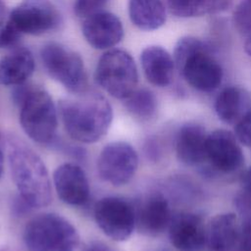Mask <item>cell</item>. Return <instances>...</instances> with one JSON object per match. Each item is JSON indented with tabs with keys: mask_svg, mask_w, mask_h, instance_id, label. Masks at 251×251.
Returning <instances> with one entry per match:
<instances>
[{
	"mask_svg": "<svg viewBox=\"0 0 251 251\" xmlns=\"http://www.w3.org/2000/svg\"><path fill=\"white\" fill-rule=\"evenodd\" d=\"M235 136L240 143L251 147V112L235 125Z\"/></svg>",
	"mask_w": 251,
	"mask_h": 251,
	"instance_id": "4316f807",
	"label": "cell"
},
{
	"mask_svg": "<svg viewBox=\"0 0 251 251\" xmlns=\"http://www.w3.org/2000/svg\"><path fill=\"white\" fill-rule=\"evenodd\" d=\"M23 34L8 20L0 29V49H7L16 46Z\"/></svg>",
	"mask_w": 251,
	"mask_h": 251,
	"instance_id": "484cf974",
	"label": "cell"
},
{
	"mask_svg": "<svg viewBox=\"0 0 251 251\" xmlns=\"http://www.w3.org/2000/svg\"><path fill=\"white\" fill-rule=\"evenodd\" d=\"M82 251H118L102 241H91L82 248Z\"/></svg>",
	"mask_w": 251,
	"mask_h": 251,
	"instance_id": "f546056e",
	"label": "cell"
},
{
	"mask_svg": "<svg viewBox=\"0 0 251 251\" xmlns=\"http://www.w3.org/2000/svg\"><path fill=\"white\" fill-rule=\"evenodd\" d=\"M59 114L67 133L80 143L100 140L113 120V110L108 100L87 88L62 99L59 102Z\"/></svg>",
	"mask_w": 251,
	"mask_h": 251,
	"instance_id": "6da1fadb",
	"label": "cell"
},
{
	"mask_svg": "<svg viewBox=\"0 0 251 251\" xmlns=\"http://www.w3.org/2000/svg\"><path fill=\"white\" fill-rule=\"evenodd\" d=\"M94 76L96 82L110 95L123 100L136 89L138 81L134 60L120 49L109 50L101 56Z\"/></svg>",
	"mask_w": 251,
	"mask_h": 251,
	"instance_id": "8992f818",
	"label": "cell"
},
{
	"mask_svg": "<svg viewBox=\"0 0 251 251\" xmlns=\"http://www.w3.org/2000/svg\"><path fill=\"white\" fill-rule=\"evenodd\" d=\"M28 251H82L79 234L64 217L42 213L28 221L24 229Z\"/></svg>",
	"mask_w": 251,
	"mask_h": 251,
	"instance_id": "5b68a950",
	"label": "cell"
},
{
	"mask_svg": "<svg viewBox=\"0 0 251 251\" xmlns=\"http://www.w3.org/2000/svg\"><path fill=\"white\" fill-rule=\"evenodd\" d=\"M109 0H76L75 3V13L78 18L86 19L103 11Z\"/></svg>",
	"mask_w": 251,
	"mask_h": 251,
	"instance_id": "d4e9b609",
	"label": "cell"
},
{
	"mask_svg": "<svg viewBox=\"0 0 251 251\" xmlns=\"http://www.w3.org/2000/svg\"><path fill=\"white\" fill-rule=\"evenodd\" d=\"M134 207L136 227L142 234L156 236L169 227L171 209L168 199L162 193H151Z\"/></svg>",
	"mask_w": 251,
	"mask_h": 251,
	"instance_id": "5bb4252c",
	"label": "cell"
},
{
	"mask_svg": "<svg viewBox=\"0 0 251 251\" xmlns=\"http://www.w3.org/2000/svg\"><path fill=\"white\" fill-rule=\"evenodd\" d=\"M34 71V59L26 48L15 49L0 60V83L19 85L31 75Z\"/></svg>",
	"mask_w": 251,
	"mask_h": 251,
	"instance_id": "ffe728a7",
	"label": "cell"
},
{
	"mask_svg": "<svg viewBox=\"0 0 251 251\" xmlns=\"http://www.w3.org/2000/svg\"><path fill=\"white\" fill-rule=\"evenodd\" d=\"M22 34L38 35L60 25L59 11L50 0H23L8 19Z\"/></svg>",
	"mask_w": 251,
	"mask_h": 251,
	"instance_id": "30bf717a",
	"label": "cell"
},
{
	"mask_svg": "<svg viewBox=\"0 0 251 251\" xmlns=\"http://www.w3.org/2000/svg\"><path fill=\"white\" fill-rule=\"evenodd\" d=\"M46 72L72 93L87 88L86 74L80 56L59 43L46 44L40 52Z\"/></svg>",
	"mask_w": 251,
	"mask_h": 251,
	"instance_id": "52a82bcc",
	"label": "cell"
},
{
	"mask_svg": "<svg viewBox=\"0 0 251 251\" xmlns=\"http://www.w3.org/2000/svg\"><path fill=\"white\" fill-rule=\"evenodd\" d=\"M241 190L251 193V168L247 169L241 176L240 178Z\"/></svg>",
	"mask_w": 251,
	"mask_h": 251,
	"instance_id": "4dcf8cb0",
	"label": "cell"
},
{
	"mask_svg": "<svg viewBox=\"0 0 251 251\" xmlns=\"http://www.w3.org/2000/svg\"><path fill=\"white\" fill-rule=\"evenodd\" d=\"M206 160L217 172L231 174L244 163V155L237 137L226 129L209 133L206 142Z\"/></svg>",
	"mask_w": 251,
	"mask_h": 251,
	"instance_id": "8fae6325",
	"label": "cell"
},
{
	"mask_svg": "<svg viewBox=\"0 0 251 251\" xmlns=\"http://www.w3.org/2000/svg\"><path fill=\"white\" fill-rule=\"evenodd\" d=\"M215 111L223 122L228 125H236L245 115L251 112V96L241 87H226L216 98Z\"/></svg>",
	"mask_w": 251,
	"mask_h": 251,
	"instance_id": "d6986e66",
	"label": "cell"
},
{
	"mask_svg": "<svg viewBox=\"0 0 251 251\" xmlns=\"http://www.w3.org/2000/svg\"><path fill=\"white\" fill-rule=\"evenodd\" d=\"M6 149L11 176L19 194L34 209L48 206L52 189L41 158L25 141L14 136L8 137Z\"/></svg>",
	"mask_w": 251,
	"mask_h": 251,
	"instance_id": "7a4b0ae2",
	"label": "cell"
},
{
	"mask_svg": "<svg viewBox=\"0 0 251 251\" xmlns=\"http://www.w3.org/2000/svg\"><path fill=\"white\" fill-rule=\"evenodd\" d=\"M132 24L143 30H154L165 24L166 9L162 0H128Z\"/></svg>",
	"mask_w": 251,
	"mask_h": 251,
	"instance_id": "44dd1931",
	"label": "cell"
},
{
	"mask_svg": "<svg viewBox=\"0 0 251 251\" xmlns=\"http://www.w3.org/2000/svg\"><path fill=\"white\" fill-rule=\"evenodd\" d=\"M157 251H166V250H157Z\"/></svg>",
	"mask_w": 251,
	"mask_h": 251,
	"instance_id": "d590c367",
	"label": "cell"
},
{
	"mask_svg": "<svg viewBox=\"0 0 251 251\" xmlns=\"http://www.w3.org/2000/svg\"><path fill=\"white\" fill-rule=\"evenodd\" d=\"M3 15H4V5H3L2 1L0 0V23L3 19Z\"/></svg>",
	"mask_w": 251,
	"mask_h": 251,
	"instance_id": "836d02e7",
	"label": "cell"
},
{
	"mask_svg": "<svg viewBox=\"0 0 251 251\" xmlns=\"http://www.w3.org/2000/svg\"><path fill=\"white\" fill-rule=\"evenodd\" d=\"M82 33L92 47L108 49L122 40L124 27L116 15L102 11L83 20Z\"/></svg>",
	"mask_w": 251,
	"mask_h": 251,
	"instance_id": "9a60e30c",
	"label": "cell"
},
{
	"mask_svg": "<svg viewBox=\"0 0 251 251\" xmlns=\"http://www.w3.org/2000/svg\"><path fill=\"white\" fill-rule=\"evenodd\" d=\"M0 251H19V250L15 249V248H8V247H6V248L0 249Z\"/></svg>",
	"mask_w": 251,
	"mask_h": 251,
	"instance_id": "e575fe53",
	"label": "cell"
},
{
	"mask_svg": "<svg viewBox=\"0 0 251 251\" xmlns=\"http://www.w3.org/2000/svg\"><path fill=\"white\" fill-rule=\"evenodd\" d=\"M53 182L57 195L66 204L81 206L89 199L87 176L76 164L65 163L59 166L53 174Z\"/></svg>",
	"mask_w": 251,
	"mask_h": 251,
	"instance_id": "7c38bea8",
	"label": "cell"
},
{
	"mask_svg": "<svg viewBox=\"0 0 251 251\" xmlns=\"http://www.w3.org/2000/svg\"><path fill=\"white\" fill-rule=\"evenodd\" d=\"M168 229L171 243L178 251H201L206 245V227L202 218L196 214L175 215Z\"/></svg>",
	"mask_w": 251,
	"mask_h": 251,
	"instance_id": "4fadbf2b",
	"label": "cell"
},
{
	"mask_svg": "<svg viewBox=\"0 0 251 251\" xmlns=\"http://www.w3.org/2000/svg\"><path fill=\"white\" fill-rule=\"evenodd\" d=\"M94 219L103 233L115 241L127 240L136 227L134 204L117 196L101 198L94 206Z\"/></svg>",
	"mask_w": 251,
	"mask_h": 251,
	"instance_id": "ba28073f",
	"label": "cell"
},
{
	"mask_svg": "<svg viewBox=\"0 0 251 251\" xmlns=\"http://www.w3.org/2000/svg\"><path fill=\"white\" fill-rule=\"evenodd\" d=\"M244 49H245V52L251 57V36L246 38L245 44H244Z\"/></svg>",
	"mask_w": 251,
	"mask_h": 251,
	"instance_id": "1f68e13d",
	"label": "cell"
},
{
	"mask_svg": "<svg viewBox=\"0 0 251 251\" xmlns=\"http://www.w3.org/2000/svg\"><path fill=\"white\" fill-rule=\"evenodd\" d=\"M3 165H4V155H3V152L0 148V177H1V175H2V172H3Z\"/></svg>",
	"mask_w": 251,
	"mask_h": 251,
	"instance_id": "d6a6232c",
	"label": "cell"
},
{
	"mask_svg": "<svg viewBox=\"0 0 251 251\" xmlns=\"http://www.w3.org/2000/svg\"><path fill=\"white\" fill-rule=\"evenodd\" d=\"M207 136L205 128L195 123L183 125L176 139L177 159L188 166H196L206 161Z\"/></svg>",
	"mask_w": 251,
	"mask_h": 251,
	"instance_id": "2e32d148",
	"label": "cell"
},
{
	"mask_svg": "<svg viewBox=\"0 0 251 251\" xmlns=\"http://www.w3.org/2000/svg\"><path fill=\"white\" fill-rule=\"evenodd\" d=\"M240 224L235 214L216 215L206 228V244L211 251H231L238 246Z\"/></svg>",
	"mask_w": 251,
	"mask_h": 251,
	"instance_id": "e0dca14e",
	"label": "cell"
},
{
	"mask_svg": "<svg viewBox=\"0 0 251 251\" xmlns=\"http://www.w3.org/2000/svg\"><path fill=\"white\" fill-rule=\"evenodd\" d=\"M237 31L245 38L251 36V0H241L233 13Z\"/></svg>",
	"mask_w": 251,
	"mask_h": 251,
	"instance_id": "cb8c5ba5",
	"label": "cell"
},
{
	"mask_svg": "<svg viewBox=\"0 0 251 251\" xmlns=\"http://www.w3.org/2000/svg\"><path fill=\"white\" fill-rule=\"evenodd\" d=\"M232 0H168L172 14L180 18L200 17L226 11Z\"/></svg>",
	"mask_w": 251,
	"mask_h": 251,
	"instance_id": "7402d4cb",
	"label": "cell"
},
{
	"mask_svg": "<svg viewBox=\"0 0 251 251\" xmlns=\"http://www.w3.org/2000/svg\"><path fill=\"white\" fill-rule=\"evenodd\" d=\"M34 208L31 207L20 194L16 196L12 203V212L17 217H24L29 214Z\"/></svg>",
	"mask_w": 251,
	"mask_h": 251,
	"instance_id": "f1b7e54d",
	"label": "cell"
},
{
	"mask_svg": "<svg viewBox=\"0 0 251 251\" xmlns=\"http://www.w3.org/2000/svg\"><path fill=\"white\" fill-rule=\"evenodd\" d=\"M125 106L135 119L145 122L151 120L156 114L157 99L149 89H135L125 99Z\"/></svg>",
	"mask_w": 251,
	"mask_h": 251,
	"instance_id": "603a6c76",
	"label": "cell"
},
{
	"mask_svg": "<svg viewBox=\"0 0 251 251\" xmlns=\"http://www.w3.org/2000/svg\"><path fill=\"white\" fill-rule=\"evenodd\" d=\"M174 62L187 83L197 90L210 92L222 82V67L198 38L181 37L175 47Z\"/></svg>",
	"mask_w": 251,
	"mask_h": 251,
	"instance_id": "277c9868",
	"label": "cell"
},
{
	"mask_svg": "<svg viewBox=\"0 0 251 251\" xmlns=\"http://www.w3.org/2000/svg\"><path fill=\"white\" fill-rule=\"evenodd\" d=\"M238 248L240 251H251V216L242 218Z\"/></svg>",
	"mask_w": 251,
	"mask_h": 251,
	"instance_id": "83f0119b",
	"label": "cell"
},
{
	"mask_svg": "<svg viewBox=\"0 0 251 251\" xmlns=\"http://www.w3.org/2000/svg\"><path fill=\"white\" fill-rule=\"evenodd\" d=\"M12 98L19 108L20 123L25 134L36 143L51 145L57 138L58 117L50 94L24 82L15 86Z\"/></svg>",
	"mask_w": 251,
	"mask_h": 251,
	"instance_id": "3957f363",
	"label": "cell"
},
{
	"mask_svg": "<svg viewBox=\"0 0 251 251\" xmlns=\"http://www.w3.org/2000/svg\"><path fill=\"white\" fill-rule=\"evenodd\" d=\"M141 66L148 81L156 86H167L174 75L175 62L172 56L161 46H148L140 56Z\"/></svg>",
	"mask_w": 251,
	"mask_h": 251,
	"instance_id": "ac0fdd59",
	"label": "cell"
},
{
	"mask_svg": "<svg viewBox=\"0 0 251 251\" xmlns=\"http://www.w3.org/2000/svg\"><path fill=\"white\" fill-rule=\"evenodd\" d=\"M138 167V155L127 142L108 143L100 152L97 171L100 177L114 186L126 184L135 175Z\"/></svg>",
	"mask_w": 251,
	"mask_h": 251,
	"instance_id": "9c48e42d",
	"label": "cell"
}]
</instances>
